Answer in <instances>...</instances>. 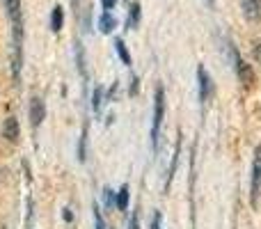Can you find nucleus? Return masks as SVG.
I'll return each instance as SVG.
<instances>
[{
  "mask_svg": "<svg viewBox=\"0 0 261 229\" xmlns=\"http://www.w3.org/2000/svg\"><path fill=\"white\" fill-rule=\"evenodd\" d=\"M5 9L12 21V71L14 78L18 81L23 64V12L21 0H5Z\"/></svg>",
  "mask_w": 261,
  "mask_h": 229,
  "instance_id": "1",
  "label": "nucleus"
},
{
  "mask_svg": "<svg viewBox=\"0 0 261 229\" xmlns=\"http://www.w3.org/2000/svg\"><path fill=\"white\" fill-rule=\"evenodd\" d=\"M163 117H165V90H163V85H158L156 96H153V119H151V147H153V151L158 149V135H161Z\"/></svg>",
  "mask_w": 261,
  "mask_h": 229,
  "instance_id": "2",
  "label": "nucleus"
},
{
  "mask_svg": "<svg viewBox=\"0 0 261 229\" xmlns=\"http://www.w3.org/2000/svg\"><path fill=\"white\" fill-rule=\"evenodd\" d=\"M261 197V144H257L252 156V176H250V204L252 209L259 207Z\"/></svg>",
  "mask_w": 261,
  "mask_h": 229,
  "instance_id": "3",
  "label": "nucleus"
},
{
  "mask_svg": "<svg viewBox=\"0 0 261 229\" xmlns=\"http://www.w3.org/2000/svg\"><path fill=\"white\" fill-rule=\"evenodd\" d=\"M231 60H234L236 76H239V81L243 83V87H252V83H254V71H252V67H250V64L245 62L243 58H241L236 48H231Z\"/></svg>",
  "mask_w": 261,
  "mask_h": 229,
  "instance_id": "4",
  "label": "nucleus"
},
{
  "mask_svg": "<svg viewBox=\"0 0 261 229\" xmlns=\"http://www.w3.org/2000/svg\"><path fill=\"white\" fill-rule=\"evenodd\" d=\"M197 90H199V101H202V106H204L213 94V81L206 73V67H204V64L197 67Z\"/></svg>",
  "mask_w": 261,
  "mask_h": 229,
  "instance_id": "5",
  "label": "nucleus"
},
{
  "mask_svg": "<svg viewBox=\"0 0 261 229\" xmlns=\"http://www.w3.org/2000/svg\"><path fill=\"white\" fill-rule=\"evenodd\" d=\"M241 12L248 23L261 21V0H241Z\"/></svg>",
  "mask_w": 261,
  "mask_h": 229,
  "instance_id": "6",
  "label": "nucleus"
},
{
  "mask_svg": "<svg viewBox=\"0 0 261 229\" xmlns=\"http://www.w3.org/2000/svg\"><path fill=\"white\" fill-rule=\"evenodd\" d=\"M18 135H21V129H18L16 117H7V119L3 121V138L7 140V142L16 144L18 142Z\"/></svg>",
  "mask_w": 261,
  "mask_h": 229,
  "instance_id": "7",
  "label": "nucleus"
},
{
  "mask_svg": "<svg viewBox=\"0 0 261 229\" xmlns=\"http://www.w3.org/2000/svg\"><path fill=\"white\" fill-rule=\"evenodd\" d=\"M44 117H46L44 101H41L39 96H32L30 99V121H32V126H39L41 121H44Z\"/></svg>",
  "mask_w": 261,
  "mask_h": 229,
  "instance_id": "8",
  "label": "nucleus"
},
{
  "mask_svg": "<svg viewBox=\"0 0 261 229\" xmlns=\"http://www.w3.org/2000/svg\"><path fill=\"white\" fill-rule=\"evenodd\" d=\"M115 28H117V18H115L110 12H103V14H101V16H99V30L103 32V35H110Z\"/></svg>",
  "mask_w": 261,
  "mask_h": 229,
  "instance_id": "9",
  "label": "nucleus"
},
{
  "mask_svg": "<svg viewBox=\"0 0 261 229\" xmlns=\"http://www.w3.org/2000/svg\"><path fill=\"white\" fill-rule=\"evenodd\" d=\"M62 26H64V9H62V5H55L53 12H50V30L60 32Z\"/></svg>",
  "mask_w": 261,
  "mask_h": 229,
  "instance_id": "10",
  "label": "nucleus"
},
{
  "mask_svg": "<svg viewBox=\"0 0 261 229\" xmlns=\"http://www.w3.org/2000/svg\"><path fill=\"white\" fill-rule=\"evenodd\" d=\"M128 197H130V195H128V186L124 184L122 188L115 193V207H117L119 211H126V209H128Z\"/></svg>",
  "mask_w": 261,
  "mask_h": 229,
  "instance_id": "11",
  "label": "nucleus"
},
{
  "mask_svg": "<svg viewBox=\"0 0 261 229\" xmlns=\"http://www.w3.org/2000/svg\"><path fill=\"white\" fill-rule=\"evenodd\" d=\"M115 50H117L119 60H122V62L128 67V64H130V53H128L126 44H124V39H115Z\"/></svg>",
  "mask_w": 261,
  "mask_h": 229,
  "instance_id": "12",
  "label": "nucleus"
},
{
  "mask_svg": "<svg viewBox=\"0 0 261 229\" xmlns=\"http://www.w3.org/2000/svg\"><path fill=\"white\" fill-rule=\"evenodd\" d=\"M101 104H103V87H94V92H92V108H94V113H99L101 110Z\"/></svg>",
  "mask_w": 261,
  "mask_h": 229,
  "instance_id": "13",
  "label": "nucleus"
},
{
  "mask_svg": "<svg viewBox=\"0 0 261 229\" xmlns=\"http://www.w3.org/2000/svg\"><path fill=\"white\" fill-rule=\"evenodd\" d=\"M140 23V3L130 5V14H128V28H135Z\"/></svg>",
  "mask_w": 261,
  "mask_h": 229,
  "instance_id": "14",
  "label": "nucleus"
},
{
  "mask_svg": "<svg viewBox=\"0 0 261 229\" xmlns=\"http://www.w3.org/2000/svg\"><path fill=\"white\" fill-rule=\"evenodd\" d=\"M103 204H106V209L115 207V193L110 188H103Z\"/></svg>",
  "mask_w": 261,
  "mask_h": 229,
  "instance_id": "15",
  "label": "nucleus"
},
{
  "mask_svg": "<svg viewBox=\"0 0 261 229\" xmlns=\"http://www.w3.org/2000/svg\"><path fill=\"white\" fill-rule=\"evenodd\" d=\"M94 229H106L103 216H101V211H99V204H94Z\"/></svg>",
  "mask_w": 261,
  "mask_h": 229,
  "instance_id": "16",
  "label": "nucleus"
},
{
  "mask_svg": "<svg viewBox=\"0 0 261 229\" xmlns=\"http://www.w3.org/2000/svg\"><path fill=\"white\" fill-rule=\"evenodd\" d=\"M115 5H117V0H101V7H103V12H110V9H115Z\"/></svg>",
  "mask_w": 261,
  "mask_h": 229,
  "instance_id": "17",
  "label": "nucleus"
},
{
  "mask_svg": "<svg viewBox=\"0 0 261 229\" xmlns=\"http://www.w3.org/2000/svg\"><path fill=\"white\" fill-rule=\"evenodd\" d=\"M138 76H133V78H130V90H128V94L130 96H135V94H138Z\"/></svg>",
  "mask_w": 261,
  "mask_h": 229,
  "instance_id": "18",
  "label": "nucleus"
},
{
  "mask_svg": "<svg viewBox=\"0 0 261 229\" xmlns=\"http://www.w3.org/2000/svg\"><path fill=\"white\" fill-rule=\"evenodd\" d=\"M128 229H140V218H138V213H133V216H130V225H128Z\"/></svg>",
  "mask_w": 261,
  "mask_h": 229,
  "instance_id": "19",
  "label": "nucleus"
},
{
  "mask_svg": "<svg viewBox=\"0 0 261 229\" xmlns=\"http://www.w3.org/2000/svg\"><path fill=\"white\" fill-rule=\"evenodd\" d=\"M151 229H161V213H153V218H151Z\"/></svg>",
  "mask_w": 261,
  "mask_h": 229,
  "instance_id": "20",
  "label": "nucleus"
},
{
  "mask_svg": "<svg viewBox=\"0 0 261 229\" xmlns=\"http://www.w3.org/2000/svg\"><path fill=\"white\" fill-rule=\"evenodd\" d=\"M252 55H254V60H257V62L261 64V44H257V46H254V50H252Z\"/></svg>",
  "mask_w": 261,
  "mask_h": 229,
  "instance_id": "21",
  "label": "nucleus"
},
{
  "mask_svg": "<svg viewBox=\"0 0 261 229\" xmlns=\"http://www.w3.org/2000/svg\"><path fill=\"white\" fill-rule=\"evenodd\" d=\"M62 216H64V220H67V222H71V220H73V216H71V211H69V209H64Z\"/></svg>",
  "mask_w": 261,
  "mask_h": 229,
  "instance_id": "22",
  "label": "nucleus"
},
{
  "mask_svg": "<svg viewBox=\"0 0 261 229\" xmlns=\"http://www.w3.org/2000/svg\"><path fill=\"white\" fill-rule=\"evenodd\" d=\"M206 3H208V7H213V0H206Z\"/></svg>",
  "mask_w": 261,
  "mask_h": 229,
  "instance_id": "23",
  "label": "nucleus"
}]
</instances>
